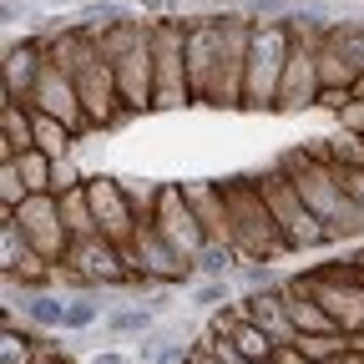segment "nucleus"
<instances>
[{"label": "nucleus", "instance_id": "4", "mask_svg": "<svg viewBox=\"0 0 364 364\" xmlns=\"http://www.w3.org/2000/svg\"><path fill=\"white\" fill-rule=\"evenodd\" d=\"M299 294H309L318 309H324L334 324L349 334V339H364V279L349 258H334V263H318L299 279H289Z\"/></svg>", "mask_w": 364, "mask_h": 364}, {"label": "nucleus", "instance_id": "14", "mask_svg": "<svg viewBox=\"0 0 364 364\" xmlns=\"http://www.w3.org/2000/svg\"><path fill=\"white\" fill-rule=\"evenodd\" d=\"M198 304H208V309H228V304H238L233 299V284H228V279H208V284H198Z\"/></svg>", "mask_w": 364, "mask_h": 364}, {"label": "nucleus", "instance_id": "15", "mask_svg": "<svg viewBox=\"0 0 364 364\" xmlns=\"http://www.w3.org/2000/svg\"><path fill=\"white\" fill-rule=\"evenodd\" d=\"M91 364H127V359H122V354H97Z\"/></svg>", "mask_w": 364, "mask_h": 364}, {"label": "nucleus", "instance_id": "11", "mask_svg": "<svg viewBox=\"0 0 364 364\" xmlns=\"http://www.w3.org/2000/svg\"><path fill=\"white\" fill-rule=\"evenodd\" d=\"M152 324H157V309H142V304H122V309H112L102 318V329L112 339H136V344L152 334Z\"/></svg>", "mask_w": 364, "mask_h": 364}, {"label": "nucleus", "instance_id": "5", "mask_svg": "<svg viewBox=\"0 0 364 364\" xmlns=\"http://www.w3.org/2000/svg\"><path fill=\"white\" fill-rule=\"evenodd\" d=\"M253 182H258L263 203L273 208V218H279L284 238H289V253H304V248H324V243H339V238H334V228H329V223H318V218L304 208L299 188L289 182V172H284L279 162H273L268 172H258Z\"/></svg>", "mask_w": 364, "mask_h": 364}, {"label": "nucleus", "instance_id": "9", "mask_svg": "<svg viewBox=\"0 0 364 364\" xmlns=\"http://www.w3.org/2000/svg\"><path fill=\"white\" fill-rule=\"evenodd\" d=\"M41 66H46V51H41L36 36L11 46L6 51V102H31V91L41 81Z\"/></svg>", "mask_w": 364, "mask_h": 364}, {"label": "nucleus", "instance_id": "10", "mask_svg": "<svg viewBox=\"0 0 364 364\" xmlns=\"http://www.w3.org/2000/svg\"><path fill=\"white\" fill-rule=\"evenodd\" d=\"M182 198L198 213L203 233L213 243H228V198H223V182H182Z\"/></svg>", "mask_w": 364, "mask_h": 364}, {"label": "nucleus", "instance_id": "8", "mask_svg": "<svg viewBox=\"0 0 364 364\" xmlns=\"http://www.w3.org/2000/svg\"><path fill=\"white\" fill-rule=\"evenodd\" d=\"M218 61H223V16H188V76H193V102L203 107Z\"/></svg>", "mask_w": 364, "mask_h": 364}, {"label": "nucleus", "instance_id": "6", "mask_svg": "<svg viewBox=\"0 0 364 364\" xmlns=\"http://www.w3.org/2000/svg\"><path fill=\"white\" fill-rule=\"evenodd\" d=\"M36 41H41V36H36ZM31 107H36L41 117L61 122L76 142L91 132V127H86V107H81V97H76V76H71L61 61H51V56H46V66H41V81H36V91H31Z\"/></svg>", "mask_w": 364, "mask_h": 364}, {"label": "nucleus", "instance_id": "2", "mask_svg": "<svg viewBox=\"0 0 364 364\" xmlns=\"http://www.w3.org/2000/svg\"><path fill=\"white\" fill-rule=\"evenodd\" d=\"M223 198H228V243L243 253V263H273V258L289 253L284 228L273 218V208L263 203L253 177L223 182Z\"/></svg>", "mask_w": 364, "mask_h": 364}, {"label": "nucleus", "instance_id": "1", "mask_svg": "<svg viewBox=\"0 0 364 364\" xmlns=\"http://www.w3.org/2000/svg\"><path fill=\"white\" fill-rule=\"evenodd\" d=\"M279 167L289 172V182L299 188L304 208H309L318 223H329V228H334V238H359V233H364V208L339 188L334 162H329V152H324V136H314V142L284 152Z\"/></svg>", "mask_w": 364, "mask_h": 364}, {"label": "nucleus", "instance_id": "13", "mask_svg": "<svg viewBox=\"0 0 364 364\" xmlns=\"http://www.w3.org/2000/svg\"><path fill=\"white\" fill-rule=\"evenodd\" d=\"M102 318V304L97 299H66V324L61 329H91Z\"/></svg>", "mask_w": 364, "mask_h": 364}, {"label": "nucleus", "instance_id": "3", "mask_svg": "<svg viewBox=\"0 0 364 364\" xmlns=\"http://www.w3.org/2000/svg\"><path fill=\"white\" fill-rule=\"evenodd\" d=\"M289 56H294L289 16H279V21L253 16V41H248V61H243V107H279Z\"/></svg>", "mask_w": 364, "mask_h": 364}, {"label": "nucleus", "instance_id": "7", "mask_svg": "<svg viewBox=\"0 0 364 364\" xmlns=\"http://www.w3.org/2000/svg\"><path fill=\"white\" fill-rule=\"evenodd\" d=\"M157 228H162V238L172 243V253L182 258V263H198V253L213 243L208 233H203V223H198V213L188 208V198H182V182H157V218H152ZM198 273V268H193Z\"/></svg>", "mask_w": 364, "mask_h": 364}, {"label": "nucleus", "instance_id": "12", "mask_svg": "<svg viewBox=\"0 0 364 364\" xmlns=\"http://www.w3.org/2000/svg\"><path fill=\"white\" fill-rule=\"evenodd\" d=\"M21 318H26L31 329H61V324H66V304L51 299V294H31V299L21 304Z\"/></svg>", "mask_w": 364, "mask_h": 364}]
</instances>
